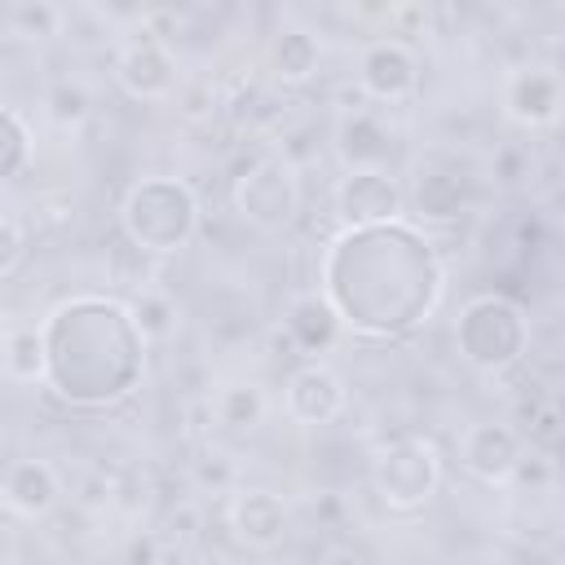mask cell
<instances>
[{"label": "cell", "instance_id": "6da1fadb", "mask_svg": "<svg viewBox=\"0 0 565 565\" xmlns=\"http://www.w3.org/2000/svg\"><path fill=\"white\" fill-rule=\"evenodd\" d=\"M441 260L406 221L340 230L322 252V296L358 335H402L441 300Z\"/></svg>", "mask_w": 565, "mask_h": 565}, {"label": "cell", "instance_id": "7a4b0ae2", "mask_svg": "<svg viewBox=\"0 0 565 565\" xmlns=\"http://www.w3.org/2000/svg\"><path fill=\"white\" fill-rule=\"evenodd\" d=\"M44 384L57 402L97 411L128 397L146 371V335L128 305L71 296L44 322Z\"/></svg>", "mask_w": 565, "mask_h": 565}, {"label": "cell", "instance_id": "3957f363", "mask_svg": "<svg viewBox=\"0 0 565 565\" xmlns=\"http://www.w3.org/2000/svg\"><path fill=\"white\" fill-rule=\"evenodd\" d=\"M119 225L137 252L172 256V252L190 247V238L199 230V199L177 177H141L128 185V194L119 203Z\"/></svg>", "mask_w": 565, "mask_h": 565}, {"label": "cell", "instance_id": "277c9868", "mask_svg": "<svg viewBox=\"0 0 565 565\" xmlns=\"http://www.w3.org/2000/svg\"><path fill=\"white\" fill-rule=\"evenodd\" d=\"M455 344H459V358L481 371V375H503L512 371L525 349H530V318L516 300L499 296V291H486V296H472L463 309H459V322H455Z\"/></svg>", "mask_w": 565, "mask_h": 565}, {"label": "cell", "instance_id": "5b68a950", "mask_svg": "<svg viewBox=\"0 0 565 565\" xmlns=\"http://www.w3.org/2000/svg\"><path fill=\"white\" fill-rule=\"evenodd\" d=\"M441 486V459L437 446L419 433L388 437L371 459V490L388 512H415L424 508Z\"/></svg>", "mask_w": 565, "mask_h": 565}, {"label": "cell", "instance_id": "8992f818", "mask_svg": "<svg viewBox=\"0 0 565 565\" xmlns=\"http://www.w3.org/2000/svg\"><path fill=\"white\" fill-rule=\"evenodd\" d=\"M234 212L265 234L287 230L300 216V177L282 154H256L234 177Z\"/></svg>", "mask_w": 565, "mask_h": 565}, {"label": "cell", "instance_id": "52a82bcc", "mask_svg": "<svg viewBox=\"0 0 565 565\" xmlns=\"http://www.w3.org/2000/svg\"><path fill=\"white\" fill-rule=\"evenodd\" d=\"M402 212H406V194L384 168L344 172L340 185H335V216H340L344 230L388 225V221H402Z\"/></svg>", "mask_w": 565, "mask_h": 565}, {"label": "cell", "instance_id": "ba28073f", "mask_svg": "<svg viewBox=\"0 0 565 565\" xmlns=\"http://www.w3.org/2000/svg\"><path fill=\"white\" fill-rule=\"evenodd\" d=\"M225 521H230V534L243 547L274 552L287 539V530H291V508H287L282 494H274L265 486H247V490H234Z\"/></svg>", "mask_w": 565, "mask_h": 565}, {"label": "cell", "instance_id": "9c48e42d", "mask_svg": "<svg viewBox=\"0 0 565 565\" xmlns=\"http://www.w3.org/2000/svg\"><path fill=\"white\" fill-rule=\"evenodd\" d=\"M115 79L128 97L137 102H163L177 88V62L168 53V44L150 31H141L137 40H128L115 57Z\"/></svg>", "mask_w": 565, "mask_h": 565}, {"label": "cell", "instance_id": "30bf717a", "mask_svg": "<svg viewBox=\"0 0 565 565\" xmlns=\"http://www.w3.org/2000/svg\"><path fill=\"white\" fill-rule=\"evenodd\" d=\"M358 88L371 102H406L419 88V57L402 40H375L358 57Z\"/></svg>", "mask_w": 565, "mask_h": 565}, {"label": "cell", "instance_id": "8fae6325", "mask_svg": "<svg viewBox=\"0 0 565 565\" xmlns=\"http://www.w3.org/2000/svg\"><path fill=\"white\" fill-rule=\"evenodd\" d=\"M282 402H287V415H291L296 424L318 428V424H331V419L344 411L349 393H344V380H340L331 366H322V362H300V366L287 375V384H282Z\"/></svg>", "mask_w": 565, "mask_h": 565}, {"label": "cell", "instance_id": "7c38bea8", "mask_svg": "<svg viewBox=\"0 0 565 565\" xmlns=\"http://www.w3.org/2000/svg\"><path fill=\"white\" fill-rule=\"evenodd\" d=\"M521 455H525V437L512 424H494V419L472 424L459 446V463L486 486H503L521 463Z\"/></svg>", "mask_w": 565, "mask_h": 565}, {"label": "cell", "instance_id": "4fadbf2b", "mask_svg": "<svg viewBox=\"0 0 565 565\" xmlns=\"http://www.w3.org/2000/svg\"><path fill=\"white\" fill-rule=\"evenodd\" d=\"M565 106V84L556 71L547 66H521L508 75L503 84V110L521 124V128H543L561 115Z\"/></svg>", "mask_w": 565, "mask_h": 565}, {"label": "cell", "instance_id": "5bb4252c", "mask_svg": "<svg viewBox=\"0 0 565 565\" xmlns=\"http://www.w3.org/2000/svg\"><path fill=\"white\" fill-rule=\"evenodd\" d=\"M335 154H340V163L349 172L384 168L388 154H393V132L371 106L340 110V119H335Z\"/></svg>", "mask_w": 565, "mask_h": 565}, {"label": "cell", "instance_id": "9a60e30c", "mask_svg": "<svg viewBox=\"0 0 565 565\" xmlns=\"http://www.w3.org/2000/svg\"><path fill=\"white\" fill-rule=\"evenodd\" d=\"M0 494H4V508H9L13 516L40 521V516H49V512L57 508V499H62V477H57V468H53L49 459H13L9 472H4Z\"/></svg>", "mask_w": 565, "mask_h": 565}, {"label": "cell", "instance_id": "2e32d148", "mask_svg": "<svg viewBox=\"0 0 565 565\" xmlns=\"http://www.w3.org/2000/svg\"><path fill=\"white\" fill-rule=\"evenodd\" d=\"M411 199L424 221H455L472 199V177H463L459 168H437V163L419 168Z\"/></svg>", "mask_w": 565, "mask_h": 565}, {"label": "cell", "instance_id": "e0dca14e", "mask_svg": "<svg viewBox=\"0 0 565 565\" xmlns=\"http://www.w3.org/2000/svg\"><path fill=\"white\" fill-rule=\"evenodd\" d=\"M282 327L291 331L300 358H309V353H327V349L335 344V335H340L344 322H340L335 305H331L322 291H309V296H296V300L287 305Z\"/></svg>", "mask_w": 565, "mask_h": 565}, {"label": "cell", "instance_id": "ac0fdd59", "mask_svg": "<svg viewBox=\"0 0 565 565\" xmlns=\"http://www.w3.org/2000/svg\"><path fill=\"white\" fill-rule=\"evenodd\" d=\"M318 57H322V44L305 26H278L274 40H269V49H265L269 75L278 84H305L318 71Z\"/></svg>", "mask_w": 565, "mask_h": 565}, {"label": "cell", "instance_id": "d6986e66", "mask_svg": "<svg viewBox=\"0 0 565 565\" xmlns=\"http://www.w3.org/2000/svg\"><path fill=\"white\" fill-rule=\"evenodd\" d=\"M265 411H269V402H265V388L256 380H230L212 397V419L225 424V428H234V433L260 428L265 424Z\"/></svg>", "mask_w": 565, "mask_h": 565}, {"label": "cell", "instance_id": "ffe728a7", "mask_svg": "<svg viewBox=\"0 0 565 565\" xmlns=\"http://www.w3.org/2000/svg\"><path fill=\"white\" fill-rule=\"evenodd\" d=\"M4 375L13 384L44 380V335H40V327H13L4 335Z\"/></svg>", "mask_w": 565, "mask_h": 565}, {"label": "cell", "instance_id": "44dd1931", "mask_svg": "<svg viewBox=\"0 0 565 565\" xmlns=\"http://www.w3.org/2000/svg\"><path fill=\"white\" fill-rule=\"evenodd\" d=\"M62 22L66 13L49 0H18L9 9V31L22 35V40H49V35H62Z\"/></svg>", "mask_w": 565, "mask_h": 565}, {"label": "cell", "instance_id": "7402d4cb", "mask_svg": "<svg viewBox=\"0 0 565 565\" xmlns=\"http://www.w3.org/2000/svg\"><path fill=\"white\" fill-rule=\"evenodd\" d=\"M0 141H4L0 177L13 181V177H22V168H26V159H31V128H26V119H22L13 106L0 110Z\"/></svg>", "mask_w": 565, "mask_h": 565}, {"label": "cell", "instance_id": "603a6c76", "mask_svg": "<svg viewBox=\"0 0 565 565\" xmlns=\"http://www.w3.org/2000/svg\"><path fill=\"white\" fill-rule=\"evenodd\" d=\"M132 318H137V327H141L146 340H168L177 331V305L163 291H141L132 300Z\"/></svg>", "mask_w": 565, "mask_h": 565}, {"label": "cell", "instance_id": "cb8c5ba5", "mask_svg": "<svg viewBox=\"0 0 565 565\" xmlns=\"http://www.w3.org/2000/svg\"><path fill=\"white\" fill-rule=\"evenodd\" d=\"M88 110H93V97H88V88H84V84L62 79V84H53V88H49V115H53L62 128L84 124V119H88Z\"/></svg>", "mask_w": 565, "mask_h": 565}, {"label": "cell", "instance_id": "d4e9b609", "mask_svg": "<svg viewBox=\"0 0 565 565\" xmlns=\"http://www.w3.org/2000/svg\"><path fill=\"white\" fill-rule=\"evenodd\" d=\"M234 481H238V472H234V459H230L225 450H203V455L194 459V486H199V490L225 494V490H234Z\"/></svg>", "mask_w": 565, "mask_h": 565}, {"label": "cell", "instance_id": "484cf974", "mask_svg": "<svg viewBox=\"0 0 565 565\" xmlns=\"http://www.w3.org/2000/svg\"><path fill=\"white\" fill-rule=\"evenodd\" d=\"M22 256H26V230H22V216L9 207V212L0 216V274H4V278L18 274Z\"/></svg>", "mask_w": 565, "mask_h": 565}, {"label": "cell", "instance_id": "4316f807", "mask_svg": "<svg viewBox=\"0 0 565 565\" xmlns=\"http://www.w3.org/2000/svg\"><path fill=\"white\" fill-rule=\"evenodd\" d=\"M119 565H168V556H163V539L150 534V530L128 534V543H124V552H119Z\"/></svg>", "mask_w": 565, "mask_h": 565}, {"label": "cell", "instance_id": "83f0119b", "mask_svg": "<svg viewBox=\"0 0 565 565\" xmlns=\"http://www.w3.org/2000/svg\"><path fill=\"white\" fill-rule=\"evenodd\" d=\"M512 486H521V490H547L552 481H556V468H552V459L547 455H521V463L512 468V477H508Z\"/></svg>", "mask_w": 565, "mask_h": 565}, {"label": "cell", "instance_id": "f1b7e54d", "mask_svg": "<svg viewBox=\"0 0 565 565\" xmlns=\"http://www.w3.org/2000/svg\"><path fill=\"white\" fill-rule=\"evenodd\" d=\"M530 441H539V446L565 441V415H561L556 406H539V411H530Z\"/></svg>", "mask_w": 565, "mask_h": 565}, {"label": "cell", "instance_id": "f546056e", "mask_svg": "<svg viewBox=\"0 0 565 565\" xmlns=\"http://www.w3.org/2000/svg\"><path fill=\"white\" fill-rule=\"evenodd\" d=\"M177 110H181L185 119H207V115L216 110V93H212V84H185L181 97H177Z\"/></svg>", "mask_w": 565, "mask_h": 565}, {"label": "cell", "instance_id": "4dcf8cb0", "mask_svg": "<svg viewBox=\"0 0 565 565\" xmlns=\"http://www.w3.org/2000/svg\"><path fill=\"white\" fill-rule=\"evenodd\" d=\"M525 172H530V154H525V150L508 146V150H499V154H494V177H499L503 185H516Z\"/></svg>", "mask_w": 565, "mask_h": 565}, {"label": "cell", "instance_id": "1f68e13d", "mask_svg": "<svg viewBox=\"0 0 565 565\" xmlns=\"http://www.w3.org/2000/svg\"><path fill=\"white\" fill-rule=\"evenodd\" d=\"M543 207H547V212H552L556 221H565V181L547 190V199H543Z\"/></svg>", "mask_w": 565, "mask_h": 565}]
</instances>
